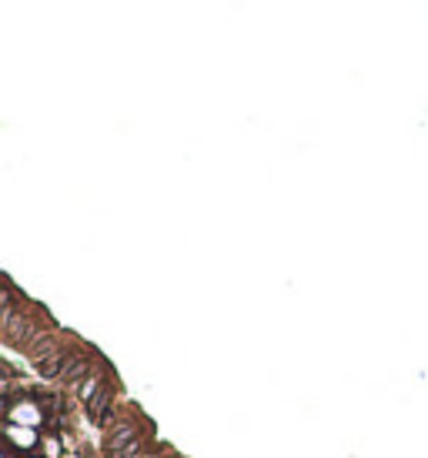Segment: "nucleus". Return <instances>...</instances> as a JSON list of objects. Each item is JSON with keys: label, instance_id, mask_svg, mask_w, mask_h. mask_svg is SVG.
<instances>
[{"label": "nucleus", "instance_id": "1", "mask_svg": "<svg viewBox=\"0 0 428 458\" xmlns=\"http://www.w3.org/2000/svg\"><path fill=\"white\" fill-rule=\"evenodd\" d=\"M134 428L131 425H117L114 428V435L107 438V452H111V458H134L137 455V438H134Z\"/></svg>", "mask_w": 428, "mask_h": 458}, {"label": "nucleus", "instance_id": "2", "mask_svg": "<svg viewBox=\"0 0 428 458\" xmlns=\"http://www.w3.org/2000/svg\"><path fill=\"white\" fill-rule=\"evenodd\" d=\"M107 411H111V391L101 388V395L91 402V418H94L98 425H104V422H107Z\"/></svg>", "mask_w": 428, "mask_h": 458}, {"label": "nucleus", "instance_id": "3", "mask_svg": "<svg viewBox=\"0 0 428 458\" xmlns=\"http://www.w3.org/2000/svg\"><path fill=\"white\" fill-rule=\"evenodd\" d=\"M7 442H10V448H14V445H27V448H30V445H37V435L30 432V428H17V425H14V428L7 432Z\"/></svg>", "mask_w": 428, "mask_h": 458}, {"label": "nucleus", "instance_id": "4", "mask_svg": "<svg viewBox=\"0 0 428 458\" xmlns=\"http://www.w3.org/2000/svg\"><path fill=\"white\" fill-rule=\"evenodd\" d=\"M17 418H24V422H37V411H34V405H27V411H10V422H17Z\"/></svg>", "mask_w": 428, "mask_h": 458}, {"label": "nucleus", "instance_id": "5", "mask_svg": "<svg viewBox=\"0 0 428 458\" xmlns=\"http://www.w3.org/2000/svg\"><path fill=\"white\" fill-rule=\"evenodd\" d=\"M44 455H47V458H57V455H60V445H57L54 438H47V442H44Z\"/></svg>", "mask_w": 428, "mask_h": 458}, {"label": "nucleus", "instance_id": "6", "mask_svg": "<svg viewBox=\"0 0 428 458\" xmlns=\"http://www.w3.org/2000/svg\"><path fill=\"white\" fill-rule=\"evenodd\" d=\"M141 458H154V455H141Z\"/></svg>", "mask_w": 428, "mask_h": 458}]
</instances>
